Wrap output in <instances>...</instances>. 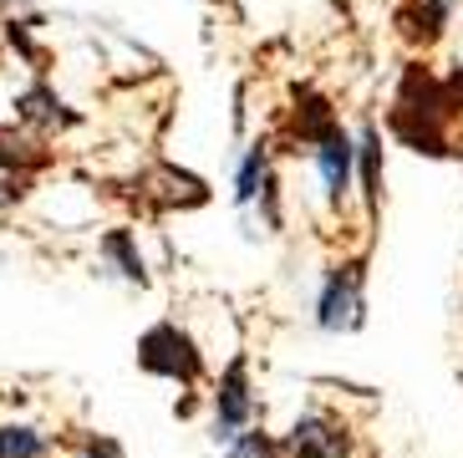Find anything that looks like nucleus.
Wrapping results in <instances>:
<instances>
[{"label": "nucleus", "instance_id": "nucleus-4", "mask_svg": "<svg viewBox=\"0 0 463 458\" xmlns=\"http://www.w3.org/2000/svg\"><path fill=\"white\" fill-rule=\"evenodd\" d=\"M260 418V403H255V382H250V362L234 357L224 372H219L214 392H209V438L230 448L240 433H250Z\"/></svg>", "mask_w": 463, "mask_h": 458}, {"label": "nucleus", "instance_id": "nucleus-6", "mask_svg": "<svg viewBox=\"0 0 463 458\" xmlns=\"http://www.w3.org/2000/svg\"><path fill=\"white\" fill-rule=\"evenodd\" d=\"M280 444H286V458H352V428L326 407H306Z\"/></svg>", "mask_w": 463, "mask_h": 458}, {"label": "nucleus", "instance_id": "nucleus-10", "mask_svg": "<svg viewBox=\"0 0 463 458\" xmlns=\"http://www.w3.org/2000/svg\"><path fill=\"white\" fill-rule=\"evenodd\" d=\"M453 11H458V0H418L412 11L397 15V26H402V36H408L412 46H433V41L449 31Z\"/></svg>", "mask_w": 463, "mask_h": 458}, {"label": "nucleus", "instance_id": "nucleus-16", "mask_svg": "<svg viewBox=\"0 0 463 458\" xmlns=\"http://www.w3.org/2000/svg\"><path fill=\"white\" fill-rule=\"evenodd\" d=\"M31 194V178H21V174H0V215L5 209H15V204Z\"/></svg>", "mask_w": 463, "mask_h": 458}, {"label": "nucleus", "instance_id": "nucleus-11", "mask_svg": "<svg viewBox=\"0 0 463 458\" xmlns=\"http://www.w3.org/2000/svg\"><path fill=\"white\" fill-rule=\"evenodd\" d=\"M52 153L42 148L36 133H15V128H0V174H21L31 178L36 168H46Z\"/></svg>", "mask_w": 463, "mask_h": 458}, {"label": "nucleus", "instance_id": "nucleus-14", "mask_svg": "<svg viewBox=\"0 0 463 458\" xmlns=\"http://www.w3.org/2000/svg\"><path fill=\"white\" fill-rule=\"evenodd\" d=\"M224 458H286V444L270 438L265 428H250V433H240V438L224 448Z\"/></svg>", "mask_w": 463, "mask_h": 458}, {"label": "nucleus", "instance_id": "nucleus-17", "mask_svg": "<svg viewBox=\"0 0 463 458\" xmlns=\"http://www.w3.org/2000/svg\"><path fill=\"white\" fill-rule=\"evenodd\" d=\"M199 5H219V0H199Z\"/></svg>", "mask_w": 463, "mask_h": 458}, {"label": "nucleus", "instance_id": "nucleus-7", "mask_svg": "<svg viewBox=\"0 0 463 458\" xmlns=\"http://www.w3.org/2000/svg\"><path fill=\"white\" fill-rule=\"evenodd\" d=\"M15 122H21L26 133L46 138V133H67V128H77V112H71L46 81H36V87H26V92L15 97Z\"/></svg>", "mask_w": 463, "mask_h": 458}, {"label": "nucleus", "instance_id": "nucleus-12", "mask_svg": "<svg viewBox=\"0 0 463 458\" xmlns=\"http://www.w3.org/2000/svg\"><path fill=\"white\" fill-rule=\"evenodd\" d=\"M270 153H265V143H255V148L240 153V163H234V204L240 209H250V204L260 199V189H265V178H270Z\"/></svg>", "mask_w": 463, "mask_h": 458}, {"label": "nucleus", "instance_id": "nucleus-5", "mask_svg": "<svg viewBox=\"0 0 463 458\" xmlns=\"http://www.w3.org/2000/svg\"><path fill=\"white\" fill-rule=\"evenodd\" d=\"M300 148L311 153L316 174H321L326 209L341 215L346 199H352V189H356V133H346L341 122H331V128H321V133H316L311 143H300Z\"/></svg>", "mask_w": 463, "mask_h": 458}, {"label": "nucleus", "instance_id": "nucleus-13", "mask_svg": "<svg viewBox=\"0 0 463 458\" xmlns=\"http://www.w3.org/2000/svg\"><path fill=\"white\" fill-rule=\"evenodd\" d=\"M52 444H46L42 428L31 423H0V458H46Z\"/></svg>", "mask_w": 463, "mask_h": 458}, {"label": "nucleus", "instance_id": "nucleus-9", "mask_svg": "<svg viewBox=\"0 0 463 458\" xmlns=\"http://www.w3.org/2000/svg\"><path fill=\"white\" fill-rule=\"evenodd\" d=\"M97 255L108 260L112 275H123L128 285H148V265H143V250H137V234L133 229H108L102 240H97Z\"/></svg>", "mask_w": 463, "mask_h": 458}, {"label": "nucleus", "instance_id": "nucleus-1", "mask_svg": "<svg viewBox=\"0 0 463 458\" xmlns=\"http://www.w3.org/2000/svg\"><path fill=\"white\" fill-rule=\"evenodd\" d=\"M458 118H463V72L438 77L428 67H408V77L392 97V112H387V133L412 153L449 158Z\"/></svg>", "mask_w": 463, "mask_h": 458}, {"label": "nucleus", "instance_id": "nucleus-2", "mask_svg": "<svg viewBox=\"0 0 463 458\" xmlns=\"http://www.w3.org/2000/svg\"><path fill=\"white\" fill-rule=\"evenodd\" d=\"M137 367H143L148 377L174 382V387H184V392H199L209 377V362H204V351H199V341H194L178 321H153L148 331L137 337Z\"/></svg>", "mask_w": 463, "mask_h": 458}, {"label": "nucleus", "instance_id": "nucleus-15", "mask_svg": "<svg viewBox=\"0 0 463 458\" xmlns=\"http://www.w3.org/2000/svg\"><path fill=\"white\" fill-rule=\"evenodd\" d=\"M71 458H128V453L112 433H77L71 438Z\"/></svg>", "mask_w": 463, "mask_h": 458}, {"label": "nucleus", "instance_id": "nucleus-3", "mask_svg": "<svg viewBox=\"0 0 463 458\" xmlns=\"http://www.w3.org/2000/svg\"><path fill=\"white\" fill-rule=\"evenodd\" d=\"M367 321V255L336 260L321 275V291H316V326L326 337H352Z\"/></svg>", "mask_w": 463, "mask_h": 458}, {"label": "nucleus", "instance_id": "nucleus-8", "mask_svg": "<svg viewBox=\"0 0 463 458\" xmlns=\"http://www.w3.org/2000/svg\"><path fill=\"white\" fill-rule=\"evenodd\" d=\"M382 178H387V168H382V128L367 122V128L356 133V194H362L372 219H377V209H382Z\"/></svg>", "mask_w": 463, "mask_h": 458}]
</instances>
